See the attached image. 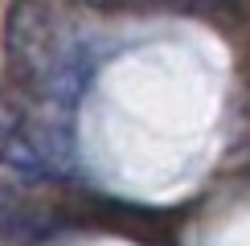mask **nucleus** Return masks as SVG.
<instances>
[{
	"instance_id": "nucleus-1",
	"label": "nucleus",
	"mask_w": 250,
	"mask_h": 246,
	"mask_svg": "<svg viewBox=\"0 0 250 246\" xmlns=\"http://www.w3.org/2000/svg\"><path fill=\"white\" fill-rule=\"evenodd\" d=\"M8 58H13L17 74L25 78V86L41 95L54 107H70L90 82V45L86 37L70 33L62 20L41 4H17L8 17L4 33Z\"/></svg>"
},
{
	"instance_id": "nucleus-2",
	"label": "nucleus",
	"mask_w": 250,
	"mask_h": 246,
	"mask_svg": "<svg viewBox=\"0 0 250 246\" xmlns=\"http://www.w3.org/2000/svg\"><path fill=\"white\" fill-rule=\"evenodd\" d=\"M37 181L0 177V242L29 246L66 226V213L33 189Z\"/></svg>"
},
{
	"instance_id": "nucleus-3",
	"label": "nucleus",
	"mask_w": 250,
	"mask_h": 246,
	"mask_svg": "<svg viewBox=\"0 0 250 246\" xmlns=\"http://www.w3.org/2000/svg\"><path fill=\"white\" fill-rule=\"evenodd\" d=\"M86 4H99V8H115V4H140V0H86Z\"/></svg>"
}]
</instances>
